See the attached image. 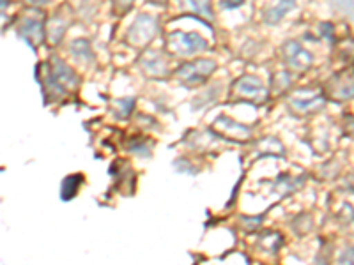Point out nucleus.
I'll list each match as a JSON object with an SVG mask.
<instances>
[{"mask_svg":"<svg viewBox=\"0 0 354 265\" xmlns=\"http://www.w3.org/2000/svg\"><path fill=\"white\" fill-rule=\"evenodd\" d=\"M24 2L28 6H43L46 2H50V0H24Z\"/></svg>","mask_w":354,"mask_h":265,"instance_id":"nucleus-20","label":"nucleus"},{"mask_svg":"<svg viewBox=\"0 0 354 265\" xmlns=\"http://www.w3.org/2000/svg\"><path fill=\"white\" fill-rule=\"evenodd\" d=\"M216 69V64L214 61H195V62H188V64H183L181 68L176 71V77L186 85H198L205 80V78H209L211 75Z\"/></svg>","mask_w":354,"mask_h":265,"instance_id":"nucleus-4","label":"nucleus"},{"mask_svg":"<svg viewBox=\"0 0 354 265\" xmlns=\"http://www.w3.org/2000/svg\"><path fill=\"white\" fill-rule=\"evenodd\" d=\"M8 4H9V0H0V9L8 8Z\"/></svg>","mask_w":354,"mask_h":265,"instance_id":"nucleus-22","label":"nucleus"},{"mask_svg":"<svg viewBox=\"0 0 354 265\" xmlns=\"http://www.w3.org/2000/svg\"><path fill=\"white\" fill-rule=\"evenodd\" d=\"M48 66L50 68L41 66L44 69V72L43 75L39 72L37 77H39V81L43 84L44 92L52 94V99L53 97L64 96L68 90H75L78 87V77L61 59L53 57Z\"/></svg>","mask_w":354,"mask_h":265,"instance_id":"nucleus-1","label":"nucleus"},{"mask_svg":"<svg viewBox=\"0 0 354 265\" xmlns=\"http://www.w3.org/2000/svg\"><path fill=\"white\" fill-rule=\"evenodd\" d=\"M290 103H292V106L298 110V112H310V110L321 108L322 96L321 92H314V96L306 97V99H298V97H296V99H292Z\"/></svg>","mask_w":354,"mask_h":265,"instance_id":"nucleus-12","label":"nucleus"},{"mask_svg":"<svg viewBox=\"0 0 354 265\" xmlns=\"http://www.w3.org/2000/svg\"><path fill=\"white\" fill-rule=\"evenodd\" d=\"M142 66H144L145 71L149 72V75H153V77H161V75H167L165 61H163L160 53H156V52L145 53L144 59H142Z\"/></svg>","mask_w":354,"mask_h":265,"instance_id":"nucleus-9","label":"nucleus"},{"mask_svg":"<svg viewBox=\"0 0 354 265\" xmlns=\"http://www.w3.org/2000/svg\"><path fill=\"white\" fill-rule=\"evenodd\" d=\"M331 2H333L340 11L349 12L351 9H353V0H331Z\"/></svg>","mask_w":354,"mask_h":265,"instance_id":"nucleus-19","label":"nucleus"},{"mask_svg":"<svg viewBox=\"0 0 354 265\" xmlns=\"http://www.w3.org/2000/svg\"><path fill=\"white\" fill-rule=\"evenodd\" d=\"M119 106H122L121 117H128L129 113H131V108L135 106V99H133V97H129V99L119 101Z\"/></svg>","mask_w":354,"mask_h":265,"instance_id":"nucleus-17","label":"nucleus"},{"mask_svg":"<svg viewBox=\"0 0 354 265\" xmlns=\"http://www.w3.org/2000/svg\"><path fill=\"white\" fill-rule=\"evenodd\" d=\"M158 34V21L149 14H138L128 30V41L133 46H145Z\"/></svg>","mask_w":354,"mask_h":265,"instance_id":"nucleus-3","label":"nucleus"},{"mask_svg":"<svg viewBox=\"0 0 354 265\" xmlns=\"http://www.w3.org/2000/svg\"><path fill=\"white\" fill-rule=\"evenodd\" d=\"M66 28H68V20H64L62 14H55V17L50 20V25H48L50 43L52 44L59 43V41L62 39V36H64Z\"/></svg>","mask_w":354,"mask_h":265,"instance_id":"nucleus-11","label":"nucleus"},{"mask_svg":"<svg viewBox=\"0 0 354 265\" xmlns=\"http://www.w3.org/2000/svg\"><path fill=\"white\" fill-rule=\"evenodd\" d=\"M245 4V0H220V6L225 11H230V9H236L239 8V6Z\"/></svg>","mask_w":354,"mask_h":265,"instance_id":"nucleus-18","label":"nucleus"},{"mask_svg":"<svg viewBox=\"0 0 354 265\" xmlns=\"http://www.w3.org/2000/svg\"><path fill=\"white\" fill-rule=\"evenodd\" d=\"M151 2H154V4H163V2H167V0H151Z\"/></svg>","mask_w":354,"mask_h":265,"instance_id":"nucleus-23","label":"nucleus"},{"mask_svg":"<svg viewBox=\"0 0 354 265\" xmlns=\"http://www.w3.org/2000/svg\"><path fill=\"white\" fill-rule=\"evenodd\" d=\"M321 30H322V32H324V34H326L328 39H331V34H333V30H331L330 25L324 23V25H322V27H321Z\"/></svg>","mask_w":354,"mask_h":265,"instance_id":"nucleus-21","label":"nucleus"},{"mask_svg":"<svg viewBox=\"0 0 354 265\" xmlns=\"http://www.w3.org/2000/svg\"><path fill=\"white\" fill-rule=\"evenodd\" d=\"M167 46L176 55L189 57L207 50V41L197 32H183V30H177V32H172L169 36Z\"/></svg>","mask_w":354,"mask_h":265,"instance_id":"nucleus-2","label":"nucleus"},{"mask_svg":"<svg viewBox=\"0 0 354 265\" xmlns=\"http://www.w3.org/2000/svg\"><path fill=\"white\" fill-rule=\"evenodd\" d=\"M294 6H296V0H277V2L262 14V18H264V21L268 25H277L278 21L286 17L287 12L292 11Z\"/></svg>","mask_w":354,"mask_h":265,"instance_id":"nucleus-8","label":"nucleus"},{"mask_svg":"<svg viewBox=\"0 0 354 265\" xmlns=\"http://www.w3.org/2000/svg\"><path fill=\"white\" fill-rule=\"evenodd\" d=\"M133 4H135V0H113V8L117 9V12L129 11Z\"/></svg>","mask_w":354,"mask_h":265,"instance_id":"nucleus-16","label":"nucleus"},{"mask_svg":"<svg viewBox=\"0 0 354 265\" xmlns=\"http://www.w3.org/2000/svg\"><path fill=\"white\" fill-rule=\"evenodd\" d=\"M71 53L77 57L78 61L88 62L93 59V50H91V44L85 39H77L71 43Z\"/></svg>","mask_w":354,"mask_h":265,"instance_id":"nucleus-13","label":"nucleus"},{"mask_svg":"<svg viewBox=\"0 0 354 265\" xmlns=\"http://www.w3.org/2000/svg\"><path fill=\"white\" fill-rule=\"evenodd\" d=\"M216 126L229 128V131L234 132V137L239 138V140H243V138H246L250 135V129L246 128V126H241L238 124V122L230 121V119H227V117H220V119L216 121Z\"/></svg>","mask_w":354,"mask_h":265,"instance_id":"nucleus-15","label":"nucleus"},{"mask_svg":"<svg viewBox=\"0 0 354 265\" xmlns=\"http://www.w3.org/2000/svg\"><path fill=\"white\" fill-rule=\"evenodd\" d=\"M82 182H84V175H82V173H75V175L66 177L64 182H62V189H61L62 200H71V198L78 193V189H80Z\"/></svg>","mask_w":354,"mask_h":265,"instance_id":"nucleus-10","label":"nucleus"},{"mask_svg":"<svg viewBox=\"0 0 354 265\" xmlns=\"http://www.w3.org/2000/svg\"><path fill=\"white\" fill-rule=\"evenodd\" d=\"M186 6L192 9V12L204 17L207 20H213V11H211V0H186Z\"/></svg>","mask_w":354,"mask_h":265,"instance_id":"nucleus-14","label":"nucleus"},{"mask_svg":"<svg viewBox=\"0 0 354 265\" xmlns=\"http://www.w3.org/2000/svg\"><path fill=\"white\" fill-rule=\"evenodd\" d=\"M18 34L25 43H28L32 48L41 46L44 41V23L43 14H25L20 20Z\"/></svg>","mask_w":354,"mask_h":265,"instance_id":"nucleus-5","label":"nucleus"},{"mask_svg":"<svg viewBox=\"0 0 354 265\" xmlns=\"http://www.w3.org/2000/svg\"><path fill=\"white\" fill-rule=\"evenodd\" d=\"M232 90L238 97L255 101V103H262V101L268 99V90L261 84V80L255 77H243L241 80L234 84Z\"/></svg>","mask_w":354,"mask_h":265,"instance_id":"nucleus-6","label":"nucleus"},{"mask_svg":"<svg viewBox=\"0 0 354 265\" xmlns=\"http://www.w3.org/2000/svg\"><path fill=\"white\" fill-rule=\"evenodd\" d=\"M283 59L287 64L296 71H305L312 66V55L305 50L298 41H287L283 46Z\"/></svg>","mask_w":354,"mask_h":265,"instance_id":"nucleus-7","label":"nucleus"}]
</instances>
